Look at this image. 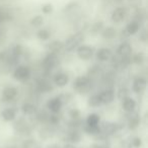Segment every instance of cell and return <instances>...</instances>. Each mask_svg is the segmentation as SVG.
<instances>
[{
	"label": "cell",
	"instance_id": "6da1fadb",
	"mask_svg": "<svg viewBox=\"0 0 148 148\" xmlns=\"http://www.w3.org/2000/svg\"><path fill=\"white\" fill-rule=\"evenodd\" d=\"M84 41V35L80 32L71 35L69 38L66 39L64 43V50L66 52H73L77 49L80 45H82Z\"/></svg>",
	"mask_w": 148,
	"mask_h": 148
},
{
	"label": "cell",
	"instance_id": "7a4b0ae2",
	"mask_svg": "<svg viewBox=\"0 0 148 148\" xmlns=\"http://www.w3.org/2000/svg\"><path fill=\"white\" fill-rule=\"evenodd\" d=\"M117 55L121 58V62L124 65V63L126 65L131 62V57L132 53H133V48L130 45V43L128 42H123L119 45V47L117 48Z\"/></svg>",
	"mask_w": 148,
	"mask_h": 148
},
{
	"label": "cell",
	"instance_id": "3957f363",
	"mask_svg": "<svg viewBox=\"0 0 148 148\" xmlns=\"http://www.w3.org/2000/svg\"><path fill=\"white\" fill-rule=\"evenodd\" d=\"M90 83L91 80L88 76L86 75H81L74 79L73 82H72V87L75 91L79 93H85L89 90L90 88Z\"/></svg>",
	"mask_w": 148,
	"mask_h": 148
},
{
	"label": "cell",
	"instance_id": "277c9868",
	"mask_svg": "<svg viewBox=\"0 0 148 148\" xmlns=\"http://www.w3.org/2000/svg\"><path fill=\"white\" fill-rule=\"evenodd\" d=\"M12 76L15 80L21 81V82H25V81L29 80L32 76V70L29 66L25 65H18L14 69L12 73Z\"/></svg>",
	"mask_w": 148,
	"mask_h": 148
},
{
	"label": "cell",
	"instance_id": "5b68a950",
	"mask_svg": "<svg viewBox=\"0 0 148 148\" xmlns=\"http://www.w3.org/2000/svg\"><path fill=\"white\" fill-rule=\"evenodd\" d=\"M76 55L82 61H89L92 59V57L95 56V49L91 46L88 45H80L76 50Z\"/></svg>",
	"mask_w": 148,
	"mask_h": 148
},
{
	"label": "cell",
	"instance_id": "8992f818",
	"mask_svg": "<svg viewBox=\"0 0 148 148\" xmlns=\"http://www.w3.org/2000/svg\"><path fill=\"white\" fill-rule=\"evenodd\" d=\"M99 129H101V134H103L105 136H113L119 131L120 126L119 124L115 123V122L111 121H103L99 124Z\"/></svg>",
	"mask_w": 148,
	"mask_h": 148
},
{
	"label": "cell",
	"instance_id": "52a82bcc",
	"mask_svg": "<svg viewBox=\"0 0 148 148\" xmlns=\"http://www.w3.org/2000/svg\"><path fill=\"white\" fill-rule=\"evenodd\" d=\"M63 101H62L60 95L58 97H51L47 101V109L51 112L52 114H59L63 108Z\"/></svg>",
	"mask_w": 148,
	"mask_h": 148
},
{
	"label": "cell",
	"instance_id": "ba28073f",
	"mask_svg": "<svg viewBox=\"0 0 148 148\" xmlns=\"http://www.w3.org/2000/svg\"><path fill=\"white\" fill-rule=\"evenodd\" d=\"M95 54L97 60L99 62H109V61H111L114 56L113 51H112L110 48H106V47L97 49Z\"/></svg>",
	"mask_w": 148,
	"mask_h": 148
},
{
	"label": "cell",
	"instance_id": "9c48e42d",
	"mask_svg": "<svg viewBox=\"0 0 148 148\" xmlns=\"http://www.w3.org/2000/svg\"><path fill=\"white\" fill-rule=\"evenodd\" d=\"M58 62H59L58 54L48 53V55L43 60V66L46 70H52L58 65Z\"/></svg>",
	"mask_w": 148,
	"mask_h": 148
},
{
	"label": "cell",
	"instance_id": "30bf717a",
	"mask_svg": "<svg viewBox=\"0 0 148 148\" xmlns=\"http://www.w3.org/2000/svg\"><path fill=\"white\" fill-rule=\"evenodd\" d=\"M147 88V80L144 77H137L132 83V90L136 95H142Z\"/></svg>",
	"mask_w": 148,
	"mask_h": 148
},
{
	"label": "cell",
	"instance_id": "8fae6325",
	"mask_svg": "<svg viewBox=\"0 0 148 148\" xmlns=\"http://www.w3.org/2000/svg\"><path fill=\"white\" fill-rule=\"evenodd\" d=\"M128 14V10L126 7H123V6H119L117 8L114 9V11L112 12V15H111V19L113 23H120L126 18Z\"/></svg>",
	"mask_w": 148,
	"mask_h": 148
},
{
	"label": "cell",
	"instance_id": "7c38bea8",
	"mask_svg": "<svg viewBox=\"0 0 148 148\" xmlns=\"http://www.w3.org/2000/svg\"><path fill=\"white\" fill-rule=\"evenodd\" d=\"M103 105H111L116 99V92L113 88H107L99 93Z\"/></svg>",
	"mask_w": 148,
	"mask_h": 148
},
{
	"label": "cell",
	"instance_id": "4fadbf2b",
	"mask_svg": "<svg viewBox=\"0 0 148 148\" xmlns=\"http://www.w3.org/2000/svg\"><path fill=\"white\" fill-rule=\"evenodd\" d=\"M121 106H122V110H123L124 112H126L127 114H129V113H132V112L135 111L137 103H136V101L133 99V97L128 95V97H124V99H122Z\"/></svg>",
	"mask_w": 148,
	"mask_h": 148
},
{
	"label": "cell",
	"instance_id": "5bb4252c",
	"mask_svg": "<svg viewBox=\"0 0 148 148\" xmlns=\"http://www.w3.org/2000/svg\"><path fill=\"white\" fill-rule=\"evenodd\" d=\"M18 95V89L14 86H5L2 89V99L5 101H11Z\"/></svg>",
	"mask_w": 148,
	"mask_h": 148
},
{
	"label": "cell",
	"instance_id": "9a60e30c",
	"mask_svg": "<svg viewBox=\"0 0 148 148\" xmlns=\"http://www.w3.org/2000/svg\"><path fill=\"white\" fill-rule=\"evenodd\" d=\"M53 81L54 84L57 87L63 88V87H65L69 83V76L66 73H64V72H59V73L54 75Z\"/></svg>",
	"mask_w": 148,
	"mask_h": 148
},
{
	"label": "cell",
	"instance_id": "2e32d148",
	"mask_svg": "<svg viewBox=\"0 0 148 148\" xmlns=\"http://www.w3.org/2000/svg\"><path fill=\"white\" fill-rule=\"evenodd\" d=\"M0 117L3 121L7 122V123L14 121L16 119V110L13 108H5L0 113Z\"/></svg>",
	"mask_w": 148,
	"mask_h": 148
},
{
	"label": "cell",
	"instance_id": "e0dca14e",
	"mask_svg": "<svg viewBox=\"0 0 148 148\" xmlns=\"http://www.w3.org/2000/svg\"><path fill=\"white\" fill-rule=\"evenodd\" d=\"M66 138H67V141L69 142V143L77 144L82 139V134H81L80 131H78L76 128H72V129L66 134Z\"/></svg>",
	"mask_w": 148,
	"mask_h": 148
},
{
	"label": "cell",
	"instance_id": "ac0fdd59",
	"mask_svg": "<svg viewBox=\"0 0 148 148\" xmlns=\"http://www.w3.org/2000/svg\"><path fill=\"white\" fill-rule=\"evenodd\" d=\"M47 50H48L49 53L58 54L59 52H61L62 50H64V43L61 41H59V40H54V41H51L50 43H48Z\"/></svg>",
	"mask_w": 148,
	"mask_h": 148
},
{
	"label": "cell",
	"instance_id": "d6986e66",
	"mask_svg": "<svg viewBox=\"0 0 148 148\" xmlns=\"http://www.w3.org/2000/svg\"><path fill=\"white\" fill-rule=\"evenodd\" d=\"M139 29H140V23L138 21H136V19H134V21H131L126 25L125 33L128 36H133L136 35L139 32Z\"/></svg>",
	"mask_w": 148,
	"mask_h": 148
},
{
	"label": "cell",
	"instance_id": "ffe728a7",
	"mask_svg": "<svg viewBox=\"0 0 148 148\" xmlns=\"http://www.w3.org/2000/svg\"><path fill=\"white\" fill-rule=\"evenodd\" d=\"M21 112H23V115H25V116H33L38 112V108H37V106H35L34 103L25 101V103H23V105L21 106Z\"/></svg>",
	"mask_w": 148,
	"mask_h": 148
},
{
	"label": "cell",
	"instance_id": "44dd1931",
	"mask_svg": "<svg viewBox=\"0 0 148 148\" xmlns=\"http://www.w3.org/2000/svg\"><path fill=\"white\" fill-rule=\"evenodd\" d=\"M131 114H132V117L130 118L129 121H128V128L133 131V130H136L138 127H139L140 122H141V118H140V116L138 113L134 114V112H132Z\"/></svg>",
	"mask_w": 148,
	"mask_h": 148
},
{
	"label": "cell",
	"instance_id": "7402d4cb",
	"mask_svg": "<svg viewBox=\"0 0 148 148\" xmlns=\"http://www.w3.org/2000/svg\"><path fill=\"white\" fill-rule=\"evenodd\" d=\"M101 35L105 40H113L117 37V29L113 27H103V31L101 32Z\"/></svg>",
	"mask_w": 148,
	"mask_h": 148
},
{
	"label": "cell",
	"instance_id": "603a6c76",
	"mask_svg": "<svg viewBox=\"0 0 148 148\" xmlns=\"http://www.w3.org/2000/svg\"><path fill=\"white\" fill-rule=\"evenodd\" d=\"M101 123V117L95 113H91L85 119V125L87 126H99Z\"/></svg>",
	"mask_w": 148,
	"mask_h": 148
},
{
	"label": "cell",
	"instance_id": "cb8c5ba5",
	"mask_svg": "<svg viewBox=\"0 0 148 148\" xmlns=\"http://www.w3.org/2000/svg\"><path fill=\"white\" fill-rule=\"evenodd\" d=\"M87 103H88V106L90 108H99L101 106H103L99 93H95V95H90V97H88Z\"/></svg>",
	"mask_w": 148,
	"mask_h": 148
},
{
	"label": "cell",
	"instance_id": "d4e9b609",
	"mask_svg": "<svg viewBox=\"0 0 148 148\" xmlns=\"http://www.w3.org/2000/svg\"><path fill=\"white\" fill-rule=\"evenodd\" d=\"M83 131H84L87 135L93 136V137H95V136L99 135V134L101 133V129H99V126H87V125H85L84 127H83Z\"/></svg>",
	"mask_w": 148,
	"mask_h": 148
},
{
	"label": "cell",
	"instance_id": "484cf974",
	"mask_svg": "<svg viewBox=\"0 0 148 148\" xmlns=\"http://www.w3.org/2000/svg\"><path fill=\"white\" fill-rule=\"evenodd\" d=\"M145 60L146 56L143 52H138L131 57V62H133L135 65H142L145 62Z\"/></svg>",
	"mask_w": 148,
	"mask_h": 148
},
{
	"label": "cell",
	"instance_id": "4316f807",
	"mask_svg": "<svg viewBox=\"0 0 148 148\" xmlns=\"http://www.w3.org/2000/svg\"><path fill=\"white\" fill-rule=\"evenodd\" d=\"M37 37L41 41H48L51 38V33L47 29H41L37 33Z\"/></svg>",
	"mask_w": 148,
	"mask_h": 148
},
{
	"label": "cell",
	"instance_id": "83f0119b",
	"mask_svg": "<svg viewBox=\"0 0 148 148\" xmlns=\"http://www.w3.org/2000/svg\"><path fill=\"white\" fill-rule=\"evenodd\" d=\"M23 47H21V45H14L10 49V55H11V57H12V58L16 59V58H18L19 56L23 54Z\"/></svg>",
	"mask_w": 148,
	"mask_h": 148
},
{
	"label": "cell",
	"instance_id": "f1b7e54d",
	"mask_svg": "<svg viewBox=\"0 0 148 148\" xmlns=\"http://www.w3.org/2000/svg\"><path fill=\"white\" fill-rule=\"evenodd\" d=\"M44 25V17L42 15H35L31 19V25L34 27H41Z\"/></svg>",
	"mask_w": 148,
	"mask_h": 148
},
{
	"label": "cell",
	"instance_id": "f546056e",
	"mask_svg": "<svg viewBox=\"0 0 148 148\" xmlns=\"http://www.w3.org/2000/svg\"><path fill=\"white\" fill-rule=\"evenodd\" d=\"M21 148H41L37 140L35 139H27L23 141Z\"/></svg>",
	"mask_w": 148,
	"mask_h": 148
},
{
	"label": "cell",
	"instance_id": "4dcf8cb0",
	"mask_svg": "<svg viewBox=\"0 0 148 148\" xmlns=\"http://www.w3.org/2000/svg\"><path fill=\"white\" fill-rule=\"evenodd\" d=\"M68 116L69 118L72 120V121H76V120H80V117H81V112L79 111L78 109H70L68 111Z\"/></svg>",
	"mask_w": 148,
	"mask_h": 148
},
{
	"label": "cell",
	"instance_id": "1f68e13d",
	"mask_svg": "<svg viewBox=\"0 0 148 148\" xmlns=\"http://www.w3.org/2000/svg\"><path fill=\"white\" fill-rule=\"evenodd\" d=\"M103 23L101 21H97V23H93L91 25V29H90V33L95 34V35H97V34H101V32L103 31Z\"/></svg>",
	"mask_w": 148,
	"mask_h": 148
},
{
	"label": "cell",
	"instance_id": "d6a6232c",
	"mask_svg": "<svg viewBox=\"0 0 148 148\" xmlns=\"http://www.w3.org/2000/svg\"><path fill=\"white\" fill-rule=\"evenodd\" d=\"M48 122H49L50 125L56 126L60 123V118L57 114H52V115L48 116Z\"/></svg>",
	"mask_w": 148,
	"mask_h": 148
},
{
	"label": "cell",
	"instance_id": "836d02e7",
	"mask_svg": "<svg viewBox=\"0 0 148 148\" xmlns=\"http://www.w3.org/2000/svg\"><path fill=\"white\" fill-rule=\"evenodd\" d=\"M39 86L40 88H41L42 91H44V92H48V91H50L52 89L51 85H50V82H48L47 80H41L39 82Z\"/></svg>",
	"mask_w": 148,
	"mask_h": 148
},
{
	"label": "cell",
	"instance_id": "e575fe53",
	"mask_svg": "<svg viewBox=\"0 0 148 148\" xmlns=\"http://www.w3.org/2000/svg\"><path fill=\"white\" fill-rule=\"evenodd\" d=\"M142 139L140 137H134L131 141V145L133 148H140L142 146Z\"/></svg>",
	"mask_w": 148,
	"mask_h": 148
},
{
	"label": "cell",
	"instance_id": "d590c367",
	"mask_svg": "<svg viewBox=\"0 0 148 148\" xmlns=\"http://www.w3.org/2000/svg\"><path fill=\"white\" fill-rule=\"evenodd\" d=\"M129 95V90H128L127 88H121L119 91H118V97H119L120 99H123L124 97H128Z\"/></svg>",
	"mask_w": 148,
	"mask_h": 148
},
{
	"label": "cell",
	"instance_id": "8d00e7d4",
	"mask_svg": "<svg viewBox=\"0 0 148 148\" xmlns=\"http://www.w3.org/2000/svg\"><path fill=\"white\" fill-rule=\"evenodd\" d=\"M42 11L44 14H50L53 11V5L52 4H45L42 7Z\"/></svg>",
	"mask_w": 148,
	"mask_h": 148
},
{
	"label": "cell",
	"instance_id": "74e56055",
	"mask_svg": "<svg viewBox=\"0 0 148 148\" xmlns=\"http://www.w3.org/2000/svg\"><path fill=\"white\" fill-rule=\"evenodd\" d=\"M139 39L141 40L142 42H144V43H146V40H147V34H146V31L145 29H143V31L140 33V37Z\"/></svg>",
	"mask_w": 148,
	"mask_h": 148
},
{
	"label": "cell",
	"instance_id": "f35d334b",
	"mask_svg": "<svg viewBox=\"0 0 148 148\" xmlns=\"http://www.w3.org/2000/svg\"><path fill=\"white\" fill-rule=\"evenodd\" d=\"M47 148H62V147L57 143H52V144H50V145H48Z\"/></svg>",
	"mask_w": 148,
	"mask_h": 148
},
{
	"label": "cell",
	"instance_id": "ab89813d",
	"mask_svg": "<svg viewBox=\"0 0 148 148\" xmlns=\"http://www.w3.org/2000/svg\"><path fill=\"white\" fill-rule=\"evenodd\" d=\"M62 148H77V147L75 145H74V144L67 143V144H65L64 146H62Z\"/></svg>",
	"mask_w": 148,
	"mask_h": 148
},
{
	"label": "cell",
	"instance_id": "60d3db41",
	"mask_svg": "<svg viewBox=\"0 0 148 148\" xmlns=\"http://www.w3.org/2000/svg\"><path fill=\"white\" fill-rule=\"evenodd\" d=\"M91 148H106L105 146L103 145H99V144H95V145H92V147Z\"/></svg>",
	"mask_w": 148,
	"mask_h": 148
},
{
	"label": "cell",
	"instance_id": "b9f144b4",
	"mask_svg": "<svg viewBox=\"0 0 148 148\" xmlns=\"http://www.w3.org/2000/svg\"><path fill=\"white\" fill-rule=\"evenodd\" d=\"M6 148H17V146H15V145H9V146H7Z\"/></svg>",
	"mask_w": 148,
	"mask_h": 148
}]
</instances>
